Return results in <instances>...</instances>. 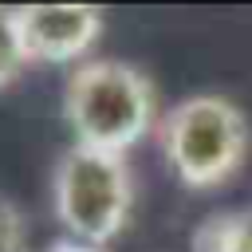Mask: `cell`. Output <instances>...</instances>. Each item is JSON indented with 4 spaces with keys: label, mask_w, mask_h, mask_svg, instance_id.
Masks as SVG:
<instances>
[{
    "label": "cell",
    "mask_w": 252,
    "mask_h": 252,
    "mask_svg": "<svg viewBox=\"0 0 252 252\" xmlns=\"http://www.w3.org/2000/svg\"><path fill=\"white\" fill-rule=\"evenodd\" d=\"M63 114L75 146L126 158V150L154 122V87L122 59H91L71 67L63 87Z\"/></svg>",
    "instance_id": "6da1fadb"
},
{
    "label": "cell",
    "mask_w": 252,
    "mask_h": 252,
    "mask_svg": "<svg viewBox=\"0 0 252 252\" xmlns=\"http://www.w3.org/2000/svg\"><path fill=\"white\" fill-rule=\"evenodd\" d=\"M161 146L169 169L189 189H213L240 169L248 150V122L228 98L193 94L165 114Z\"/></svg>",
    "instance_id": "7a4b0ae2"
},
{
    "label": "cell",
    "mask_w": 252,
    "mask_h": 252,
    "mask_svg": "<svg viewBox=\"0 0 252 252\" xmlns=\"http://www.w3.org/2000/svg\"><path fill=\"white\" fill-rule=\"evenodd\" d=\"M51 193H55V213L59 224L79 236V240H110L134 205V185H130V169L126 158L118 154H102V150H87V146H71L51 177Z\"/></svg>",
    "instance_id": "3957f363"
},
{
    "label": "cell",
    "mask_w": 252,
    "mask_h": 252,
    "mask_svg": "<svg viewBox=\"0 0 252 252\" xmlns=\"http://www.w3.org/2000/svg\"><path fill=\"white\" fill-rule=\"evenodd\" d=\"M20 20V39L28 59H47V63H71L102 32V12L91 4H35V8H16Z\"/></svg>",
    "instance_id": "277c9868"
},
{
    "label": "cell",
    "mask_w": 252,
    "mask_h": 252,
    "mask_svg": "<svg viewBox=\"0 0 252 252\" xmlns=\"http://www.w3.org/2000/svg\"><path fill=\"white\" fill-rule=\"evenodd\" d=\"M24 63H28V55H24V39H20V20L12 8H0V91L20 75Z\"/></svg>",
    "instance_id": "5b68a950"
}]
</instances>
